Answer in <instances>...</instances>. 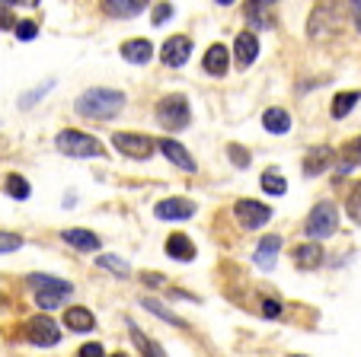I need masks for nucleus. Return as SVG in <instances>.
Here are the masks:
<instances>
[{
    "instance_id": "nucleus-26",
    "label": "nucleus",
    "mask_w": 361,
    "mask_h": 357,
    "mask_svg": "<svg viewBox=\"0 0 361 357\" xmlns=\"http://www.w3.org/2000/svg\"><path fill=\"white\" fill-rule=\"evenodd\" d=\"M29 192H32V189H29V182H26V179H23V175H7V195L10 198H16V201H23V198H29Z\"/></svg>"
},
{
    "instance_id": "nucleus-29",
    "label": "nucleus",
    "mask_w": 361,
    "mask_h": 357,
    "mask_svg": "<svg viewBox=\"0 0 361 357\" xmlns=\"http://www.w3.org/2000/svg\"><path fill=\"white\" fill-rule=\"evenodd\" d=\"M20 246H23V236L10 233V230H0V256L4 252H16Z\"/></svg>"
},
{
    "instance_id": "nucleus-30",
    "label": "nucleus",
    "mask_w": 361,
    "mask_h": 357,
    "mask_svg": "<svg viewBox=\"0 0 361 357\" xmlns=\"http://www.w3.org/2000/svg\"><path fill=\"white\" fill-rule=\"evenodd\" d=\"M141 303H144V306H147V310H150V313H157V316H160V319H164V322H170V325H179V319H176V316H173V313H170V310H166V306H164V303H154V300H150V296H144Z\"/></svg>"
},
{
    "instance_id": "nucleus-35",
    "label": "nucleus",
    "mask_w": 361,
    "mask_h": 357,
    "mask_svg": "<svg viewBox=\"0 0 361 357\" xmlns=\"http://www.w3.org/2000/svg\"><path fill=\"white\" fill-rule=\"evenodd\" d=\"M348 211H352V217H355V220H361V189L355 192L352 198H348Z\"/></svg>"
},
{
    "instance_id": "nucleus-28",
    "label": "nucleus",
    "mask_w": 361,
    "mask_h": 357,
    "mask_svg": "<svg viewBox=\"0 0 361 357\" xmlns=\"http://www.w3.org/2000/svg\"><path fill=\"white\" fill-rule=\"evenodd\" d=\"M99 268H109L112 275H118V277L128 275V265H125L118 256H99Z\"/></svg>"
},
{
    "instance_id": "nucleus-36",
    "label": "nucleus",
    "mask_w": 361,
    "mask_h": 357,
    "mask_svg": "<svg viewBox=\"0 0 361 357\" xmlns=\"http://www.w3.org/2000/svg\"><path fill=\"white\" fill-rule=\"evenodd\" d=\"M80 357H106V354H102V344L90 342V344H83L80 348Z\"/></svg>"
},
{
    "instance_id": "nucleus-25",
    "label": "nucleus",
    "mask_w": 361,
    "mask_h": 357,
    "mask_svg": "<svg viewBox=\"0 0 361 357\" xmlns=\"http://www.w3.org/2000/svg\"><path fill=\"white\" fill-rule=\"evenodd\" d=\"M262 189H266L269 195H285V192H288L285 175L275 173V169H266V173H262Z\"/></svg>"
},
{
    "instance_id": "nucleus-14",
    "label": "nucleus",
    "mask_w": 361,
    "mask_h": 357,
    "mask_svg": "<svg viewBox=\"0 0 361 357\" xmlns=\"http://www.w3.org/2000/svg\"><path fill=\"white\" fill-rule=\"evenodd\" d=\"M64 243L77 246V249H83V252H93V249H99V236L90 233V230L71 227V230H64Z\"/></svg>"
},
{
    "instance_id": "nucleus-10",
    "label": "nucleus",
    "mask_w": 361,
    "mask_h": 357,
    "mask_svg": "<svg viewBox=\"0 0 361 357\" xmlns=\"http://www.w3.org/2000/svg\"><path fill=\"white\" fill-rule=\"evenodd\" d=\"M122 58L131 64H147L150 58H154V45H150L147 39H128L122 45Z\"/></svg>"
},
{
    "instance_id": "nucleus-4",
    "label": "nucleus",
    "mask_w": 361,
    "mask_h": 357,
    "mask_svg": "<svg viewBox=\"0 0 361 357\" xmlns=\"http://www.w3.org/2000/svg\"><path fill=\"white\" fill-rule=\"evenodd\" d=\"M336 227H339V208L333 201H320L307 217V236H317V239L333 236Z\"/></svg>"
},
{
    "instance_id": "nucleus-7",
    "label": "nucleus",
    "mask_w": 361,
    "mask_h": 357,
    "mask_svg": "<svg viewBox=\"0 0 361 357\" xmlns=\"http://www.w3.org/2000/svg\"><path fill=\"white\" fill-rule=\"evenodd\" d=\"M26 335H29V342L42 344V348L61 342V329H58V322L51 316H32L26 322Z\"/></svg>"
},
{
    "instance_id": "nucleus-42",
    "label": "nucleus",
    "mask_w": 361,
    "mask_h": 357,
    "mask_svg": "<svg viewBox=\"0 0 361 357\" xmlns=\"http://www.w3.org/2000/svg\"><path fill=\"white\" fill-rule=\"evenodd\" d=\"M358 150H361V141H358Z\"/></svg>"
},
{
    "instance_id": "nucleus-3",
    "label": "nucleus",
    "mask_w": 361,
    "mask_h": 357,
    "mask_svg": "<svg viewBox=\"0 0 361 357\" xmlns=\"http://www.w3.org/2000/svg\"><path fill=\"white\" fill-rule=\"evenodd\" d=\"M55 147L68 156H102V144L96 141V137L83 134V131H74V128L61 131V134L55 137Z\"/></svg>"
},
{
    "instance_id": "nucleus-13",
    "label": "nucleus",
    "mask_w": 361,
    "mask_h": 357,
    "mask_svg": "<svg viewBox=\"0 0 361 357\" xmlns=\"http://www.w3.org/2000/svg\"><path fill=\"white\" fill-rule=\"evenodd\" d=\"M166 256L179 258V262H192V258H195V246H192L189 236L176 233V236H170V239H166Z\"/></svg>"
},
{
    "instance_id": "nucleus-22",
    "label": "nucleus",
    "mask_w": 361,
    "mask_h": 357,
    "mask_svg": "<svg viewBox=\"0 0 361 357\" xmlns=\"http://www.w3.org/2000/svg\"><path fill=\"white\" fill-rule=\"evenodd\" d=\"M29 284H32L35 290H58V294H64V296H71V284L68 281H61V277H48V275H29Z\"/></svg>"
},
{
    "instance_id": "nucleus-8",
    "label": "nucleus",
    "mask_w": 361,
    "mask_h": 357,
    "mask_svg": "<svg viewBox=\"0 0 361 357\" xmlns=\"http://www.w3.org/2000/svg\"><path fill=\"white\" fill-rule=\"evenodd\" d=\"M189 54H192V39H185V35H173V39H166L160 58H164L166 68H183V64L189 61Z\"/></svg>"
},
{
    "instance_id": "nucleus-39",
    "label": "nucleus",
    "mask_w": 361,
    "mask_h": 357,
    "mask_svg": "<svg viewBox=\"0 0 361 357\" xmlns=\"http://www.w3.org/2000/svg\"><path fill=\"white\" fill-rule=\"evenodd\" d=\"M352 7H355V20H358V29H361V0L358 4H352Z\"/></svg>"
},
{
    "instance_id": "nucleus-21",
    "label": "nucleus",
    "mask_w": 361,
    "mask_h": 357,
    "mask_svg": "<svg viewBox=\"0 0 361 357\" xmlns=\"http://www.w3.org/2000/svg\"><path fill=\"white\" fill-rule=\"evenodd\" d=\"M102 7H106V13H112V16H137L147 4H141V0H106Z\"/></svg>"
},
{
    "instance_id": "nucleus-1",
    "label": "nucleus",
    "mask_w": 361,
    "mask_h": 357,
    "mask_svg": "<svg viewBox=\"0 0 361 357\" xmlns=\"http://www.w3.org/2000/svg\"><path fill=\"white\" fill-rule=\"evenodd\" d=\"M125 108V93L109 87H93L83 96H77V112L87 118H116Z\"/></svg>"
},
{
    "instance_id": "nucleus-20",
    "label": "nucleus",
    "mask_w": 361,
    "mask_h": 357,
    "mask_svg": "<svg viewBox=\"0 0 361 357\" xmlns=\"http://www.w3.org/2000/svg\"><path fill=\"white\" fill-rule=\"evenodd\" d=\"M204 70L214 77H221L227 70V48L224 45H212L208 54H204Z\"/></svg>"
},
{
    "instance_id": "nucleus-33",
    "label": "nucleus",
    "mask_w": 361,
    "mask_h": 357,
    "mask_svg": "<svg viewBox=\"0 0 361 357\" xmlns=\"http://www.w3.org/2000/svg\"><path fill=\"white\" fill-rule=\"evenodd\" d=\"M227 154L233 156V163H237V166H246V163H250V154H246L243 147H237V144H231V147H227Z\"/></svg>"
},
{
    "instance_id": "nucleus-34",
    "label": "nucleus",
    "mask_w": 361,
    "mask_h": 357,
    "mask_svg": "<svg viewBox=\"0 0 361 357\" xmlns=\"http://www.w3.org/2000/svg\"><path fill=\"white\" fill-rule=\"evenodd\" d=\"M170 16H173V4H157V13H154V26L166 23Z\"/></svg>"
},
{
    "instance_id": "nucleus-32",
    "label": "nucleus",
    "mask_w": 361,
    "mask_h": 357,
    "mask_svg": "<svg viewBox=\"0 0 361 357\" xmlns=\"http://www.w3.org/2000/svg\"><path fill=\"white\" fill-rule=\"evenodd\" d=\"M35 35H39V26H35V23H16V39L29 42V39H35Z\"/></svg>"
},
{
    "instance_id": "nucleus-37",
    "label": "nucleus",
    "mask_w": 361,
    "mask_h": 357,
    "mask_svg": "<svg viewBox=\"0 0 361 357\" xmlns=\"http://www.w3.org/2000/svg\"><path fill=\"white\" fill-rule=\"evenodd\" d=\"M281 313V306L275 303V300H266V303H262V316H269V319H275Z\"/></svg>"
},
{
    "instance_id": "nucleus-9",
    "label": "nucleus",
    "mask_w": 361,
    "mask_h": 357,
    "mask_svg": "<svg viewBox=\"0 0 361 357\" xmlns=\"http://www.w3.org/2000/svg\"><path fill=\"white\" fill-rule=\"evenodd\" d=\"M154 214L160 220H189L195 214V201H189V198H166V201H160L154 208Z\"/></svg>"
},
{
    "instance_id": "nucleus-31",
    "label": "nucleus",
    "mask_w": 361,
    "mask_h": 357,
    "mask_svg": "<svg viewBox=\"0 0 361 357\" xmlns=\"http://www.w3.org/2000/svg\"><path fill=\"white\" fill-rule=\"evenodd\" d=\"M51 87H55V80H48V83H42V87H39V89H32V93L20 96V106H23V108H29V106H32V102H35V99H42V96H45V93H48V89H51Z\"/></svg>"
},
{
    "instance_id": "nucleus-5",
    "label": "nucleus",
    "mask_w": 361,
    "mask_h": 357,
    "mask_svg": "<svg viewBox=\"0 0 361 357\" xmlns=\"http://www.w3.org/2000/svg\"><path fill=\"white\" fill-rule=\"evenodd\" d=\"M112 144H116L128 160H147V156L154 154V141H150L147 134H137V131H118V134H112Z\"/></svg>"
},
{
    "instance_id": "nucleus-38",
    "label": "nucleus",
    "mask_w": 361,
    "mask_h": 357,
    "mask_svg": "<svg viewBox=\"0 0 361 357\" xmlns=\"http://www.w3.org/2000/svg\"><path fill=\"white\" fill-rule=\"evenodd\" d=\"M141 281H144V284H157V287H160V284H166V277H164V275H150V271H144Z\"/></svg>"
},
{
    "instance_id": "nucleus-40",
    "label": "nucleus",
    "mask_w": 361,
    "mask_h": 357,
    "mask_svg": "<svg viewBox=\"0 0 361 357\" xmlns=\"http://www.w3.org/2000/svg\"><path fill=\"white\" fill-rule=\"evenodd\" d=\"M0 26H10V16L7 13H0Z\"/></svg>"
},
{
    "instance_id": "nucleus-18",
    "label": "nucleus",
    "mask_w": 361,
    "mask_h": 357,
    "mask_svg": "<svg viewBox=\"0 0 361 357\" xmlns=\"http://www.w3.org/2000/svg\"><path fill=\"white\" fill-rule=\"evenodd\" d=\"M262 125H266V131H272V134H285V131L291 128V115H288L285 108H266Z\"/></svg>"
},
{
    "instance_id": "nucleus-19",
    "label": "nucleus",
    "mask_w": 361,
    "mask_h": 357,
    "mask_svg": "<svg viewBox=\"0 0 361 357\" xmlns=\"http://www.w3.org/2000/svg\"><path fill=\"white\" fill-rule=\"evenodd\" d=\"M320 258H323L320 243H304V246H298V249H294V262H298L300 268H317V265H320Z\"/></svg>"
},
{
    "instance_id": "nucleus-6",
    "label": "nucleus",
    "mask_w": 361,
    "mask_h": 357,
    "mask_svg": "<svg viewBox=\"0 0 361 357\" xmlns=\"http://www.w3.org/2000/svg\"><path fill=\"white\" fill-rule=\"evenodd\" d=\"M233 214H237V220L243 223L246 230H259L272 220V208H266V204H259V201H250V198H240V201L233 204Z\"/></svg>"
},
{
    "instance_id": "nucleus-11",
    "label": "nucleus",
    "mask_w": 361,
    "mask_h": 357,
    "mask_svg": "<svg viewBox=\"0 0 361 357\" xmlns=\"http://www.w3.org/2000/svg\"><path fill=\"white\" fill-rule=\"evenodd\" d=\"M233 54H237V61L243 64V68L256 61V54H259V42H256V35H252V32H240L237 42H233Z\"/></svg>"
},
{
    "instance_id": "nucleus-27",
    "label": "nucleus",
    "mask_w": 361,
    "mask_h": 357,
    "mask_svg": "<svg viewBox=\"0 0 361 357\" xmlns=\"http://www.w3.org/2000/svg\"><path fill=\"white\" fill-rule=\"evenodd\" d=\"M61 300H68V296L58 294V290H35V303H39L42 310H55Z\"/></svg>"
},
{
    "instance_id": "nucleus-41",
    "label": "nucleus",
    "mask_w": 361,
    "mask_h": 357,
    "mask_svg": "<svg viewBox=\"0 0 361 357\" xmlns=\"http://www.w3.org/2000/svg\"><path fill=\"white\" fill-rule=\"evenodd\" d=\"M112 357H125V354H112Z\"/></svg>"
},
{
    "instance_id": "nucleus-2",
    "label": "nucleus",
    "mask_w": 361,
    "mask_h": 357,
    "mask_svg": "<svg viewBox=\"0 0 361 357\" xmlns=\"http://www.w3.org/2000/svg\"><path fill=\"white\" fill-rule=\"evenodd\" d=\"M157 122L166 131H179L189 125V99L179 93H170L157 102Z\"/></svg>"
},
{
    "instance_id": "nucleus-17",
    "label": "nucleus",
    "mask_w": 361,
    "mask_h": 357,
    "mask_svg": "<svg viewBox=\"0 0 361 357\" xmlns=\"http://www.w3.org/2000/svg\"><path fill=\"white\" fill-rule=\"evenodd\" d=\"M64 322H68V329H74V332H93L96 319L90 316V310H83V306H71V310L64 313Z\"/></svg>"
},
{
    "instance_id": "nucleus-23",
    "label": "nucleus",
    "mask_w": 361,
    "mask_h": 357,
    "mask_svg": "<svg viewBox=\"0 0 361 357\" xmlns=\"http://www.w3.org/2000/svg\"><path fill=\"white\" fill-rule=\"evenodd\" d=\"M128 332H131V335H135V344H137V348H141V351H144V357H166V351H164V348H160V344H157V342H150V338H147V335H144V332H141V329H137V325H135V322H128Z\"/></svg>"
},
{
    "instance_id": "nucleus-24",
    "label": "nucleus",
    "mask_w": 361,
    "mask_h": 357,
    "mask_svg": "<svg viewBox=\"0 0 361 357\" xmlns=\"http://www.w3.org/2000/svg\"><path fill=\"white\" fill-rule=\"evenodd\" d=\"M358 99H361V93H355V89H348V93H339L333 99V115H336V118H345V115L352 112L355 106H358Z\"/></svg>"
},
{
    "instance_id": "nucleus-16",
    "label": "nucleus",
    "mask_w": 361,
    "mask_h": 357,
    "mask_svg": "<svg viewBox=\"0 0 361 357\" xmlns=\"http://www.w3.org/2000/svg\"><path fill=\"white\" fill-rule=\"evenodd\" d=\"M329 163H333V150H329V147H314L310 154H307V160H304V175L323 173Z\"/></svg>"
},
{
    "instance_id": "nucleus-15",
    "label": "nucleus",
    "mask_w": 361,
    "mask_h": 357,
    "mask_svg": "<svg viewBox=\"0 0 361 357\" xmlns=\"http://www.w3.org/2000/svg\"><path fill=\"white\" fill-rule=\"evenodd\" d=\"M279 249H281V236H266V239L259 243V249H256V265H259L262 271H269L275 265Z\"/></svg>"
},
{
    "instance_id": "nucleus-12",
    "label": "nucleus",
    "mask_w": 361,
    "mask_h": 357,
    "mask_svg": "<svg viewBox=\"0 0 361 357\" xmlns=\"http://www.w3.org/2000/svg\"><path fill=\"white\" fill-rule=\"evenodd\" d=\"M160 150H164L166 156H170V163H176L179 169H185V173H195V160L189 156V150L183 147V144H176V141H160Z\"/></svg>"
}]
</instances>
